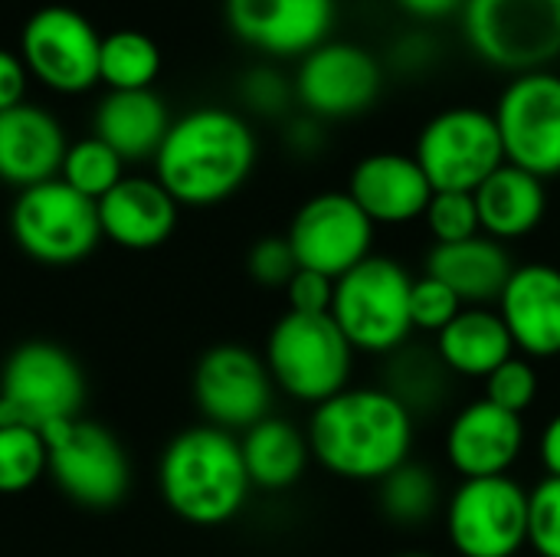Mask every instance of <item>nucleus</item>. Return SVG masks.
I'll list each match as a JSON object with an SVG mask.
<instances>
[{
    "label": "nucleus",
    "mask_w": 560,
    "mask_h": 557,
    "mask_svg": "<svg viewBox=\"0 0 560 557\" xmlns=\"http://www.w3.org/2000/svg\"><path fill=\"white\" fill-rule=\"evenodd\" d=\"M305 433L312 460L328 476L377 486L413 460L417 417L387 387L351 384L312 407Z\"/></svg>",
    "instance_id": "1"
},
{
    "label": "nucleus",
    "mask_w": 560,
    "mask_h": 557,
    "mask_svg": "<svg viewBox=\"0 0 560 557\" xmlns=\"http://www.w3.org/2000/svg\"><path fill=\"white\" fill-rule=\"evenodd\" d=\"M256 135L230 108H194L171 121L158 154L154 177L180 207H213L230 200L256 167Z\"/></svg>",
    "instance_id": "2"
},
{
    "label": "nucleus",
    "mask_w": 560,
    "mask_h": 557,
    "mask_svg": "<svg viewBox=\"0 0 560 557\" xmlns=\"http://www.w3.org/2000/svg\"><path fill=\"white\" fill-rule=\"evenodd\" d=\"M158 483L167 509L200 529L233 522L253 492L240 437L210 423L190 427L167 443Z\"/></svg>",
    "instance_id": "3"
},
{
    "label": "nucleus",
    "mask_w": 560,
    "mask_h": 557,
    "mask_svg": "<svg viewBox=\"0 0 560 557\" xmlns=\"http://www.w3.org/2000/svg\"><path fill=\"white\" fill-rule=\"evenodd\" d=\"M262 361L279 394L302 407H318L351 387L358 351L331 315L285 309L266 335Z\"/></svg>",
    "instance_id": "4"
},
{
    "label": "nucleus",
    "mask_w": 560,
    "mask_h": 557,
    "mask_svg": "<svg viewBox=\"0 0 560 557\" xmlns=\"http://www.w3.org/2000/svg\"><path fill=\"white\" fill-rule=\"evenodd\" d=\"M410 289L413 276L400 259L387 253H371L351 272L335 279L328 315L358 355L390 358L413 341Z\"/></svg>",
    "instance_id": "5"
},
{
    "label": "nucleus",
    "mask_w": 560,
    "mask_h": 557,
    "mask_svg": "<svg viewBox=\"0 0 560 557\" xmlns=\"http://www.w3.org/2000/svg\"><path fill=\"white\" fill-rule=\"evenodd\" d=\"M463 33L492 69L522 76L560 59V0H466Z\"/></svg>",
    "instance_id": "6"
},
{
    "label": "nucleus",
    "mask_w": 560,
    "mask_h": 557,
    "mask_svg": "<svg viewBox=\"0 0 560 557\" xmlns=\"http://www.w3.org/2000/svg\"><path fill=\"white\" fill-rule=\"evenodd\" d=\"M443 529L459 557H518L528 548V486L515 476L459 479L446 492Z\"/></svg>",
    "instance_id": "7"
},
{
    "label": "nucleus",
    "mask_w": 560,
    "mask_h": 557,
    "mask_svg": "<svg viewBox=\"0 0 560 557\" xmlns=\"http://www.w3.org/2000/svg\"><path fill=\"white\" fill-rule=\"evenodd\" d=\"M413 158L433 190L476 194L505 164L495 115L479 105H453L436 112L420 128Z\"/></svg>",
    "instance_id": "8"
},
{
    "label": "nucleus",
    "mask_w": 560,
    "mask_h": 557,
    "mask_svg": "<svg viewBox=\"0 0 560 557\" xmlns=\"http://www.w3.org/2000/svg\"><path fill=\"white\" fill-rule=\"evenodd\" d=\"M85 381L69 351L49 341L20 345L0 371V427L46 430L75 420Z\"/></svg>",
    "instance_id": "9"
},
{
    "label": "nucleus",
    "mask_w": 560,
    "mask_h": 557,
    "mask_svg": "<svg viewBox=\"0 0 560 557\" xmlns=\"http://www.w3.org/2000/svg\"><path fill=\"white\" fill-rule=\"evenodd\" d=\"M10 233L16 246L46 266H69L85 259L98 240V204L82 197L62 177L20 190L10 210Z\"/></svg>",
    "instance_id": "10"
},
{
    "label": "nucleus",
    "mask_w": 560,
    "mask_h": 557,
    "mask_svg": "<svg viewBox=\"0 0 560 557\" xmlns=\"http://www.w3.org/2000/svg\"><path fill=\"white\" fill-rule=\"evenodd\" d=\"M49 476L56 486L85 509H112L125 499L131 466L121 443L98 423L82 417L43 430Z\"/></svg>",
    "instance_id": "11"
},
{
    "label": "nucleus",
    "mask_w": 560,
    "mask_h": 557,
    "mask_svg": "<svg viewBox=\"0 0 560 557\" xmlns=\"http://www.w3.org/2000/svg\"><path fill=\"white\" fill-rule=\"evenodd\" d=\"M492 115L509 164L541 181L560 177V72L512 76Z\"/></svg>",
    "instance_id": "12"
},
{
    "label": "nucleus",
    "mask_w": 560,
    "mask_h": 557,
    "mask_svg": "<svg viewBox=\"0 0 560 557\" xmlns=\"http://www.w3.org/2000/svg\"><path fill=\"white\" fill-rule=\"evenodd\" d=\"M384 92L381 59L348 39H328L299 59L292 95L315 121H345L364 115Z\"/></svg>",
    "instance_id": "13"
},
{
    "label": "nucleus",
    "mask_w": 560,
    "mask_h": 557,
    "mask_svg": "<svg viewBox=\"0 0 560 557\" xmlns=\"http://www.w3.org/2000/svg\"><path fill=\"white\" fill-rule=\"evenodd\" d=\"M276 384L262 355L246 345H213L194 371V401L210 427L246 433L272 414Z\"/></svg>",
    "instance_id": "14"
},
{
    "label": "nucleus",
    "mask_w": 560,
    "mask_h": 557,
    "mask_svg": "<svg viewBox=\"0 0 560 557\" xmlns=\"http://www.w3.org/2000/svg\"><path fill=\"white\" fill-rule=\"evenodd\" d=\"M374 236L377 227L351 200L348 190H322L308 197L285 230L299 266L328 279H341L358 263H364L374 253Z\"/></svg>",
    "instance_id": "15"
},
{
    "label": "nucleus",
    "mask_w": 560,
    "mask_h": 557,
    "mask_svg": "<svg viewBox=\"0 0 560 557\" xmlns=\"http://www.w3.org/2000/svg\"><path fill=\"white\" fill-rule=\"evenodd\" d=\"M23 66L56 92H85L98 82L102 36L72 7L36 10L20 33Z\"/></svg>",
    "instance_id": "16"
},
{
    "label": "nucleus",
    "mask_w": 560,
    "mask_h": 557,
    "mask_svg": "<svg viewBox=\"0 0 560 557\" xmlns=\"http://www.w3.org/2000/svg\"><path fill=\"white\" fill-rule=\"evenodd\" d=\"M528 450V427L525 417L509 414L486 397L463 404L443 433V456L446 466L459 479H489V476H512Z\"/></svg>",
    "instance_id": "17"
},
{
    "label": "nucleus",
    "mask_w": 560,
    "mask_h": 557,
    "mask_svg": "<svg viewBox=\"0 0 560 557\" xmlns=\"http://www.w3.org/2000/svg\"><path fill=\"white\" fill-rule=\"evenodd\" d=\"M223 13L236 39L276 59H302L335 30V0H223Z\"/></svg>",
    "instance_id": "18"
},
{
    "label": "nucleus",
    "mask_w": 560,
    "mask_h": 557,
    "mask_svg": "<svg viewBox=\"0 0 560 557\" xmlns=\"http://www.w3.org/2000/svg\"><path fill=\"white\" fill-rule=\"evenodd\" d=\"M518 355L538 361L560 358V266L518 263L495 302Z\"/></svg>",
    "instance_id": "19"
},
{
    "label": "nucleus",
    "mask_w": 560,
    "mask_h": 557,
    "mask_svg": "<svg viewBox=\"0 0 560 557\" xmlns=\"http://www.w3.org/2000/svg\"><path fill=\"white\" fill-rule=\"evenodd\" d=\"M351 200L368 213L374 227H407L423 220L433 184L413 154L404 151H371L364 154L351 174L348 187Z\"/></svg>",
    "instance_id": "20"
},
{
    "label": "nucleus",
    "mask_w": 560,
    "mask_h": 557,
    "mask_svg": "<svg viewBox=\"0 0 560 557\" xmlns=\"http://www.w3.org/2000/svg\"><path fill=\"white\" fill-rule=\"evenodd\" d=\"M180 204L158 177H121L98 200L102 236L125 250H154L171 240Z\"/></svg>",
    "instance_id": "21"
},
{
    "label": "nucleus",
    "mask_w": 560,
    "mask_h": 557,
    "mask_svg": "<svg viewBox=\"0 0 560 557\" xmlns=\"http://www.w3.org/2000/svg\"><path fill=\"white\" fill-rule=\"evenodd\" d=\"M66 135L59 121L39 105H16L0 112V181L20 190L59 177L66 158Z\"/></svg>",
    "instance_id": "22"
},
{
    "label": "nucleus",
    "mask_w": 560,
    "mask_h": 557,
    "mask_svg": "<svg viewBox=\"0 0 560 557\" xmlns=\"http://www.w3.org/2000/svg\"><path fill=\"white\" fill-rule=\"evenodd\" d=\"M515 266L518 263L512 259V250L505 243L479 233V236L463 240V243L430 246L423 272L446 282L459 295L463 305L495 309V302L505 292Z\"/></svg>",
    "instance_id": "23"
},
{
    "label": "nucleus",
    "mask_w": 560,
    "mask_h": 557,
    "mask_svg": "<svg viewBox=\"0 0 560 557\" xmlns=\"http://www.w3.org/2000/svg\"><path fill=\"white\" fill-rule=\"evenodd\" d=\"M472 197L482 233L505 246L532 236L548 217V181L509 161Z\"/></svg>",
    "instance_id": "24"
},
{
    "label": "nucleus",
    "mask_w": 560,
    "mask_h": 557,
    "mask_svg": "<svg viewBox=\"0 0 560 557\" xmlns=\"http://www.w3.org/2000/svg\"><path fill=\"white\" fill-rule=\"evenodd\" d=\"M433 351L456 381H486L515 351L502 315L489 305H466L436 338Z\"/></svg>",
    "instance_id": "25"
},
{
    "label": "nucleus",
    "mask_w": 560,
    "mask_h": 557,
    "mask_svg": "<svg viewBox=\"0 0 560 557\" xmlns=\"http://www.w3.org/2000/svg\"><path fill=\"white\" fill-rule=\"evenodd\" d=\"M240 450H243V463H246L253 489H262V492L295 489L305 479L308 466L315 463L305 427L276 414H269L266 420L240 433Z\"/></svg>",
    "instance_id": "26"
},
{
    "label": "nucleus",
    "mask_w": 560,
    "mask_h": 557,
    "mask_svg": "<svg viewBox=\"0 0 560 557\" xmlns=\"http://www.w3.org/2000/svg\"><path fill=\"white\" fill-rule=\"evenodd\" d=\"M167 128L171 115L154 89L108 92L95 108V138H102L121 161L154 158Z\"/></svg>",
    "instance_id": "27"
},
{
    "label": "nucleus",
    "mask_w": 560,
    "mask_h": 557,
    "mask_svg": "<svg viewBox=\"0 0 560 557\" xmlns=\"http://www.w3.org/2000/svg\"><path fill=\"white\" fill-rule=\"evenodd\" d=\"M443 506H446V492L440 486V476L433 466L420 460L397 466L387 479L377 483L381 515L404 532H417L427 529L433 519H443Z\"/></svg>",
    "instance_id": "28"
},
{
    "label": "nucleus",
    "mask_w": 560,
    "mask_h": 557,
    "mask_svg": "<svg viewBox=\"0 0 560 557\" xmlns=\"http://www.w3.org/2000/svg\"><path fill=\"white\" fill-rule=\"evenodd\" d=\"M450 381H456V378L443 368L436 351L410 341L387 358V378L381 387H387L413 417H420L427 410L433 414L446 401Z\"/></svg>",
    "instance_id": "29"
},
{
    "label": "nucleus",
    "mask_w": 560,
    "mask_h": 557,
    "mask_svg": "<svg viewBox=\"0 0 560 557\" xmlns=\"http://www.w3.org/2000/svg\"><path fill=\"white\" fill-rule=\"evenodd\" d=\"M158 72H161V49L148 33L115 30L102 36L98 79L108 85V92L151 89Z\"/></svg>",
    "instance_id": "30"
},
{
    "label": "nucleus",
    "mask_w": 560,
    "mask_h": 557,
    "mask_svg": "<svg viewBox=\"0 0 560 557\" xmlns=\"http://www.w3.org/2000/svg\"><path fill=\"white\" fill-rule=\"evenodd\" d=\"M121 171H125V161L102 138L92 135V138H82V141H75V144L66 148L59 177L69 187H75L82 197H89V200L98 204L125 177Z\"/></svg>",
    "instance_id": "31"
},
{
    "label": "nucleus",
    "mask_w": 560,
    "mask_h": 557,
    "mask_svg": "<svg viewBox=\"0 0 560 557\" xmlns=\"http://www.w3.org/2000/svg\"><path fill=\"white\" fill-rule=\"evenodd\" d=\"M49 469L46 440L30 427H0V496L26 492Z\"/></svg>",
    "instance_id": "32"
},
{
    "label": "nucleus",
    "mask_w": 560,
    "mask_h": 557,
    "mask_svg": "<svg viewBox=\"0 0 560 557\" xmlns=\"http://www.w3.org/2000/svg\"><path fill=\"white\" fill-rule=\"evenodd\" d=\"M538 394H541V374L538 364L525 355H512L482 381V397L518 417H525L538 404Z\"/></svg>",
    "instance_id": "33"
},
{
    "label": "nucleus",
    "mask_w": 560,
    "mask_h": 557,
    "mask_svg": "<svg viewBox=\"0 0 560 557\" xmlns=\"http://www.w3.org/2000/svg\"><path fill=\"white\" fill-rule=\"evenodd\" d=\"M423 227L433 240V246L446 243H463L482 233L479 227V210L472 194L459 190H433V200L423 213Z\"/></svg>",
    "instance_id": "34"
},
{
    "label": "nucleus",
    "mask_w": 560,
    "mask_h": 557,
    "mask_svg": "<svg viewBox=\"0 0 560 557\" xmlns=\"http://www.w3.org/2000/svg\"><path fill=\"white\" fill-rule=\"evenodd\" d=\"M528 552L560 557V479L541 476L528 489Z\"/></svg>",
    "instance_id": "35"
},
{
    "label": "nucleus",
    "mask_w": 560,
    "mask_h": 557,
    "mask_svg": "<svg viewBox=\"0 0 560 557\" xmlns=\"http://www.w3.org/2000/svg\"><path fill=\"white\" fill-rule=\"evenodd\" d=\"M466 305L459 302V295L440 282L436 276H413V289H410V322H413V335H440Z\"/></svg>",
    "instance_id": "36"
},
{
    "label": "nucleus",
    "mask_w": 560,
    "mask_h": 557,
    "mask_svg": "<svg viewBox=\"0 0 560 557\" xmlns=\"http://www.w3.org/2000/svg\"><path fill=\"white\" fill-rule=\"evenodd\" d=\"M246 269L259 286L285 289L289 279L299 272V259L285 236H262L259 243H253V250L246 256Z\"/></svg>",
    "instance_id": "37"
},
{
    "label": "nucleus",
    "mask_w": 560,
    "mask_h": 557,
    "mask_svg": "<svg viewBox=\"0 0 560 557\" xmlns=\"http://www.w3.org/2000/svg\"><path fill=\"white\" fill-rule=\"evenodd\" d=\"M331 299H335V279H328L315 269L299 266V272L285 286L289 312H299V315H328Z\"/></svg>",
    "instance_id": "38"
},
{
    "label": "nucleus",
    "mask_w": 560,
    "mask_h": 557,
    "mask_svg": "<svg viewBox=\"0 0 560 557\" xmlns=\"http://www.w3.org/2000/svg\"><path fill=\"white\" fill-rule=\"evenodd\" d=\"M246 98L256 112H282V105L289 102V89L272 72H253L246 79Z\"/></svg>",
    "instance_id": "39"
},
{
    "label": "nucleus",
    "mask_w": 560,
    "mask_h": 557,
    "mask_svg": "<svg viewBox=\"0 0 560 557\" xmlns=\"http://www.w3.org/2000/svg\"><path fill=\"white\" fill-rule=\"evenodd\" d=\"M26 95V66L20 56L0 49V112L23 105Z\"/></svg>",
    "instance_id": "40"
},
{
    "label": "nucleus",
    "mask_w": 560,
    "mask_h": 557,
    "mask_svg": "<svg viewBox=\"0 0 560 557\" xmlns=\"http://www.w3.org/2000/svg\"><path fill=\"white\" fill-rule=\"evenodd\" d=\"M407 16L420 23H443L456 13H463L466 0H394Z\"/></svg>",
    "instance_id": "41"
},
{
    "label": "nucleus",
    "mask_w": 560,
    "mask_h": 557,
    "mask_svg": "<svg viewBox=\"0 0 560 557\" xmlns=\"http://www.w3.org/2000/svg\"><path fill=\"white\" fill-rule=\"evenodd\" d=\"M535 450H538V463H541L545 476L560 479V410L545 420V427H541V433H538Z\"/></svg>",
    "instance_id": "42"
},
{
    "label": "nucleus",
    "mask_w": 560,
    "mask_h": 557,
    "mask_svg": "<svg viewBox=\"0 0 560 557\" xmlns=\"http://www.w3.org/2000/svg\"><path fill=\"white\" fill-rule=\"evenodd\" d=\"M394 557H436V555H430V552H400V555H394Z\"/></svg>",
    "instance_id": "43"
}]
</instances>
